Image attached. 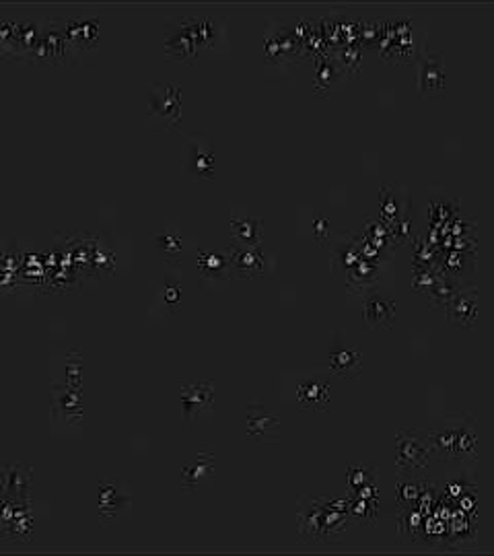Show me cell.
Returning <instances> with one entry per match:
<instances>
[{"mask_svg": "<svg viewBox=\"0 0 494 556\" xmlns=\"http://www.w3.org/2000/svg\"><path fill=\"white\" fill-rule=\"evenodd\" d=\"M427 443L418 433H402L398 439V462L404 466H425L427 464Z\"/></svg>", "mask_w": 494, "mask_h": 556, "instance_id": "1", "label": "cell"}, {"mask_svg": "<svg viewBox=\"0 0 494 556\" xmlns=\"http://www.w3.org/2000/svg\"><path fill=\"white\" fill-rule=\"evenodd\" d=\"M247 428L254 437L258 439H276L279 437L280 423L276 416H272L270 412H266L264 408L252 410L249 421H247Z\"/></svg>", "mask_w": 494, "mask_h": 556, "instance_id": "2", "label": "cell"}, {"mask_svg": "<svg viewBox=\"0 0 494 556\" xmlns=\"http://www.w3.org/2000/svg\"><path fill=\"white\" fill-rule=\"evenodd\" d=\"M299 404L309 410H323L327 404V385L322 382H305L297 391Z\"/></svg>", "mask_w": 494, "mask_h": 556, "instance_id": "3", "label": "cell"}, {"mask_svg": "<svg viewBox=\"0 0 494 556\" xmlns=\"http://www.w3.org/2000/svg\"><path fill=\"white\" fill-rule=\"evenodd\" d=\"M330 365L334 369V373L342 375V377H352L361 371V355L357 350L350 348H340L336 352H332L330 357Z\"/></svg>", "mask_w": 494, "mask_h": 556, "instance_id": "4", "label": "cell"}, {"mask_svg": "<svg viewBox=\"0 0 494 556\" xmlns=\"http://www.w3.org/2000/svg\"><path fill=\"white\" fill-rule=\"evenodd\" d=\"M366 320L371 326H386L393 320V305L386 299H371L366 303Z\"/></svg>", "mask_w": 494, "mask_h": 556, "instance_id": "5", "label": "cell"}, {"mask_svg": "<svg viewBox=\"0 0 494 556\" xmlns=\"http://www.w3.org/2000/svg\"><path fill=\"white\" fill-rule=\"evenodd\" d=\"M210 398H213V394H210V385L196 384L192 385L190 389H186V394H184V402H186V408H188V414H190V412H196V408L202 410V408L208 406V404H210Z\"/></svg>", "mask_w": 494, "mask_h": 556, "instance_id": "6", "label": "cell"}, {"mask_svg": "<svg viewBox=\"0 0 494 556\" xmlns=\"http://www.w3.org/2000/svg\"><path fill=\"white\" fill-rule=\"evenodd\" d=\"M235 235L243 243L252 245L258 243L259 239V223L254 218H237L235 221Z\"/></svg>", "mask_w": 494, "mask_h": 556, "instance_id": "7", "label": "cell"}, {"mask_svg": "<svg viewBox=\"0 0 494 556\" xmlns=\"http://www.w3.org/2000/svg\"><path fill=\"white\" fill-rule=\"evenodd\" d=\"M235 264L239 266V268H243V266L252 268V266H254V270H256V272H259V270H262L259 257L256 256L254 252H241V254L235 257Z\"/></svg>", "mask_w": 494, "mask_h": 556, "instance_id": "8", "label": "cell"}]
</instances>
